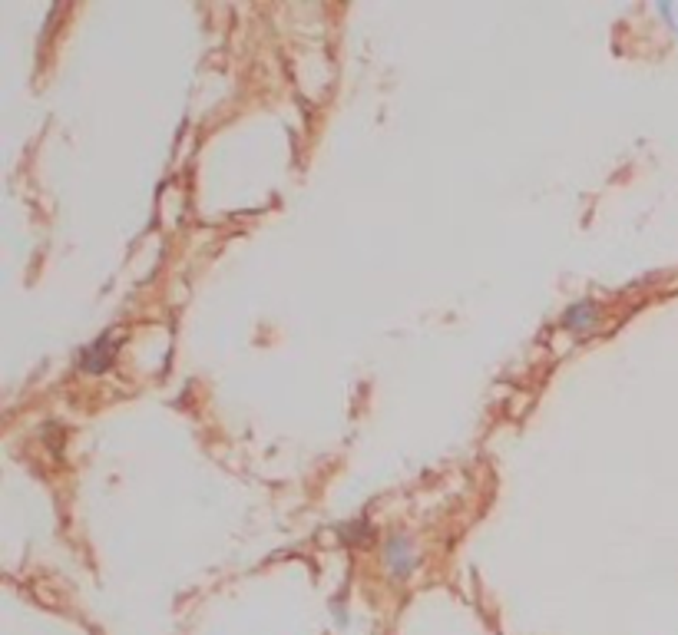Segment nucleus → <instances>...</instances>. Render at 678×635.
I'll return each mask as SVG.
<instances>
[{
    "mask_svg": "<svg viewBox=\"0 0 678 635\" xmlns=\"http://www.w3.org/2000/svg\"><path fill=\"white\" fill-rule=\"evenodd\" d=\"M113 351H117V347H113V337H99L97 345L83 355V367H87V371H103V367L113 361Z\"/></svg>",
    "mask_w": 678,
    "mask_h": 635,
    "instance_id": "3",
    "label": "nucleus"
},
{
    "mask_svg": "<svg viewBox=\"0 0 678 635\" xmlns=\"http://www.w3.org/2000/svg\"><path fill=\"white\" fill-rule=\"evenodd\" d=\"M596 321H599V311H596L592 301H576V305L562 315V327H570V331H592Z\"/></svg>",
    "mask_w": 678,
    "mask_h": 635,
    "instance_id": "2",
    "label": "nucleus"
},
{
    "mask_svg": "<svg viewBox=\"0 0 678 635\" xmlns=\"http://www.w3.org/2000/svg\"><path fill=\"white\" fill-rule=\"evenodd\" d=\"M384 559H388V569L394 579H407V573L414 569V553H410V543L404 536H394L384 549Z\"/></svg>",
    "mask_w": 678,
    "mask_h": 635,
    "instance_id": "1",
    "label": "nucleus"
}]
</instances>
